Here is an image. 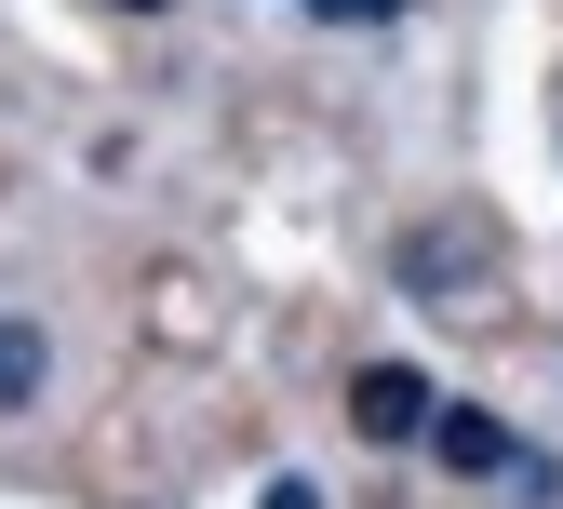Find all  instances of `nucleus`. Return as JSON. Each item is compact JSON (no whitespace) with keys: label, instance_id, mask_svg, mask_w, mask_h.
Instances as JSON below:
<instances>
[{"label":"nucleus","instance_id":"f257e3e1","mask_svg":"<svg viewBox=\"0 0 563 509\" xmlns=\"http://www.w3.org/2000/svg\"><path fill=\"white\" fill-rule=\"evenodd\" d=\"M430 416H443V389L416 376V362H363V376H349V429H363V443H416Z\"/></svg>","mask_w":563,"mask_h":509},{"label":"nucleus","instance_id":"20e7f679","mask_svg":"<svg viewBox=\"0 0 563 509\" xmlns=\"http://www.w3.org/2000/svg\"><path fill=\"white\" fill-rule=\"evenodd\" d=\"M309 14H322V27H389L402 0H309Z\"/></svg>","mask_w":563,"mask_h":509},{"label":"nucleus","instance_id":"39448f33","mask_svg":"<svg viewBox=\"0 0 563 509\" xmlns=\"http://www.w3.org/2000/svg\"><path fill=\"white\" fill-rule=\"evenodd\" d=\"M255 509H322V483H296V469H282V483H268Z\"/></svg>","mask_w":563,"mask_h":509},{"label":"nucleus","instance_id":"7ed1b4c3","mask_svg":"<svg viewBox=\"0 0 563 509\" xmlns=\"http://www.w3.org/2000/svg\"><path fill=\"white\" fill-rule=\"evenodd\" d=\"M41 322H0V416H14V402H41Z\"/></svg>","mask_w":563,"mask_h":509},{"label":"nucleus","instance_id":"f03ea898","mask_svg":"<svg viewBox=\"0 0 563 509\" xmlns=\"http://www.w3.org/2000/svg\"><path fill=\"white\" fill-rule=\"evenodd\" d=\"M430 456L470 469V483H497V469H510V429L483 416V402H443V416H430Z\"/></svg>","mask_w":563,"mask_h":509}]
</instances>
